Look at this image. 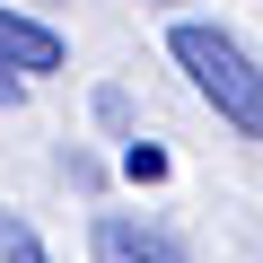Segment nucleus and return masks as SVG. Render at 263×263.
Segmentation results:
<instances>
[{"label":"nucleus","instance_id":"nucleus-1","mask_svg":"<svg viewBox=\"0 0 263 263\" xmlns=\"http://www.w3.org/2000/svg\"><path fill=\"white\" fill-rule=\"evenodd\" d=\"M167 53H176V70L211 97V114L237 132V141H263V70H254V53H246L228 27L176 18V27H167Z\"/></svg>","mask_w":263,"mask_h":263},{"label":"nucleus","instance_id":"nucleus-2","mask_svg":"<svg viewBox=\"0 0 263 263\" xmlns=\"http://www.w3.org/2000/svg\"><path fill=\"white\" fill-rule=\"evenodd\" d=\"M62 62H70L62 27H44V18H27V9H9V0H0V70L44 79V70H62Z\"/></svg>","mask_w":263,"mask_h":263},{"label":"nucleus","instance_id":"nucleus-3","mask_svg":"<svg viewBox=\"0 0 263 263\" xmlns=\"http://www.w3.org/2000/svg\"><path fill=\"white\" fill-rule=\"evenodd\" d=\"M97 263H184L149 219H132V211H105L97 219Z\"/></svg>","mask_w":263,"mask_h":263},{"label":"nucleus","instance_id":"nucleus-4","mask_svg":"<svg viewBox=\"0 0 263 263\" xmlns=\"http://www.w3.org/2000/svg\"><path fill=\"white\" fill-rule=\"evenodd\" d=\"M0 263H53V254H44V237H35L18 211H0Z\"/></svg>","mask_w":263,"mask_h":263},{"label":"nucleus","instance_id":"nucleus-5","mask_svg":"<svg viewBox=\"0 0 263 263\" xmlns=\"http://www.w3.org/2000/svg\"><path fill=\"white\" fill-rule=\"evenodd\" d=\"M18 97H27V79H18V70H0V105H18Z\"/></svg>","mask_w":263,"mask_h":263}]
</instances>
